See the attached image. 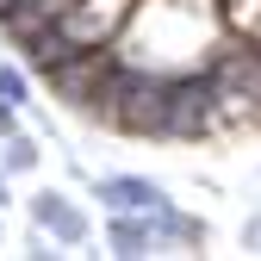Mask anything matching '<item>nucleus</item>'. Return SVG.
<instances>
[{
    "label": "nucleus",
    "mask_w": 261,
    "mask_h": 261,
    "mask_svg": "<svg viewBox=\"0 0 261 261\" xmlns=\"http://www.w3.org/2000/svg\"><path fill=\"white\" fill-rule=\"evenodd\" d=\"M224 38H230L224 0H137V13L112 38V56L124 69H149L174 81V75H205Z\"/></svg>",
    "instance_id": "1"
},
{
    "label": "nucleus",
    "mask_w": 261,
    "mask_h": 261,
    "mask_svg": "<svg viewBox=\"0 0 261 261\" xmlns=\"http://www.w3.org/2000/svg\"><path fill=\"white\" fill-rule=\"evenodd\" d=\"M130 13H137V0H69L56 13V38L69 50H112Z\"/></svg>",
    "instance_id": "2"
},
{
    "label": "nucleus",
    "mask_w": 261,
    "mask_h": 261,
    "mask_svg": "<svg viewBox=\"0 0 261 261\" xmlns=\"http://www.w3.org/2000/svg\"><path fill=\"white\" fill-rule=\"evenodd\" d=\"M106 249L130 255V261H137V255H174L168 249V218H162V212H106Z\"/></svg>",
    "instance_id": "3"
},
{
    "label": "nucleus",
    "mask_w": 261,
    "mask_h": 261,
    "mask_svg": "<svg viewBox=\"0 0 261 261\" xmlns=\"http://www.w3.org/2000/svg\"><path fill=\"white\" fill-rule=\"evenodd\" d=\"M25 212H31V224H44V230L62 243V249H81L87 237H93V224H87V212L69 199V193H56V187H38L25 199Z\"/></svg>",
    "instance_id": "4"
},
{
    "label": "nucleus",
    "mask_w": 261,
    "mask_h": 261,
    "mask_svg": "<svg viewBox=\"0 0 261 261\" xmlns=\"http://www.w3.org/2000/svg\"><path fill=\"white\" fill-rule=\"evenodd\" d=\"M93 199H100L106 212H162L168 205V187L143 180V174H100L93 180Z\"/></svg>",
    "instance_id": "5"
},
{
    "label": "nucleus",
    "mask_w": 261,
    "mask_h": 261,
    "mask_svg": "<svg viewBox=\"0 0 261 261\" xmlns=\"http://www.w3.org/2000/svg\"><path fill=\"white\" fill-rule=\"evenodd\" d=\"M38 143H31L25 137V130H19V137H7V143H0V168H7V174H31V168H38Z\"/></svg>",
    "instance_id": "6"
},
{
    "label": "nucleus",
    "mask_w": 261,
    "mask_h": 261,
    "mask_svg": "<svg viewBox=\"0 0 261 261\" xmlns=\"http://www.w3.org/2000/svg\"><path fill=\"white\" fill-rule=\"evenodd\" d=\"M0 100L31 106V69H25V62H7V56H0Z\"/></svg>",
    "instance_id": "7"
},
{
    "label": "nucleus",
    "mask_w": 261,
    "mask_h": 261,
    "mask_svg": "<svg viewBox=\"0 0 261 261\" xmlns=\"http://www.w3.org/2000/svg\"><path fill=\"white\" fill-rule=\"evenodd\" d=\"M7 137H19V106L0 100V143H7Z\"/></svg>",
    "instance_id": "8"
},
{
    "label": "nucleus",
    "mask_w": 261,
    "mask_h": 261,
    "mask_svg": "<svg viewBox=\"0 0 261 261\" xmlns=\"http://www.w3.org/2000/svg\"><path fill=\"white\" fill-rule=\"evenodd\" d=\"M0 205H13V174L0 168Z\"/></svg>",
    "instance_id": "9"
},
{
    "label": "nucleus",
    "mask_w": 261,
    "mask_h": 261,
    "mask_svg": "<svg viewBox=\"0 0 261 261\" xmlns=\"http://www.w3.org/2000/svg\"><path fill=\"white\" fill-rule=\"evenodd\" d=\"M224 7H230V19H237V13H249V7H255V0H224Z\"/></svg>",
    "instance_id": "10"
},
{
    "label": "nucleus",
    "mask_w": 261,
    "mask_h": 261,
    "mask_svg": "<svg viewBox=\"0 0 261 261\" xmlns=\"http://www.w3.org/2000/svg\"><path fill=\"white\" fill-rule=\"evenodd\" d=\"M0 243H7V224H0Z\"/></svg>",
    "instance_id": "11"
}]
</instances>
